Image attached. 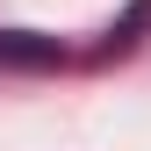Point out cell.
<instances>
[{"label":"cell","instance_id":"6da1fadb","mask_svg":"<svg viewBox=\"0 0 151 151\" xmlns=\"http://www.w3.org/2000/svg\"><path fill=\"white\" fill-rule=\"evenodd\" d=\"M58 58H65V43H58V36H36V29H0V65L43 72V65H58Z\"/></svg>","mask_w":151,"mask_h":151}]
</instances>
